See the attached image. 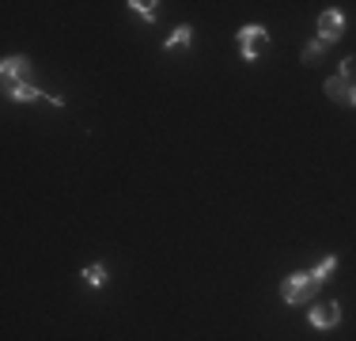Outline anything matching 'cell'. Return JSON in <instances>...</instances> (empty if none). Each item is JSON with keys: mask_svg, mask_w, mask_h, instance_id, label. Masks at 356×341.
<instances>
[{"mask_svg": "<svg viewBox=\"0 0 356 341\" xmlns=\"http://www.w3.org/2000/svg\"><path fill=\"white\" fill-rule=\"evenodd\" d=\"M334 269H337V254H326V258H322L318 266H315V273H311V277H315L318 285H322V280H326V277H330V273H334Z\"/></svg>", "mask_w": 356, "mask_h": 341, "instance_id": "obj_10", "label": "cell"}, {"mask_svg": "<svg viewBox=\"0 0 356 341\" xmlns=\"http://www.w3.org/2000/svg\"><path fill=\"white\" fill-rule=\"evenodd\" d=\"M322 49H326V42H322V38H315L307 49H303V61H315V57L322 54Z\"/></svg>", "mask_w": 356, "mask_h": 341, "instance_id": "obj_12", "label": "cell"}, {"mask_svg": "<svg viewBox=\"0 0 356 341\" xmlns=\"http://www.w3.org/2000/svg\"><path fill=\"white\" fill-rule=\"evenodd\" d=\"M80 277H83V285H88V288H103L106 285V266H99V262H95V266H88Z\"/></svg>", "mask_w": 356, "mask_h": 341, "instance_id": "obj_8", "label": "cell"}, {"mask_svg": "<svg viewBox=\"0 0 356 341\" xmlns=\"http://www.w3.org/2000/svg\"><path fill=\"white\" fill-rule=\"evenodd\" d=\"M4 95L12 99V102H38V99H46V102H49V95H42L35 84H27V80H19V84H4Z\"/></svg>", "mask_w": 356, "mask_h": 341, "instance_id": "obj_6", "label": "cell"}, {"mask_svg": "<svg viewBox=\"0 0 356 341\" xmlns=\"http://www.w3.org/2000/svg\"><path fill=\"white\" fill-rule=\"evenodd\" d=\"M129 8L152 23V19H156V8H159V4H156V0H129Z\"/></svg>", "mask_w": 356, "mask_h": 341, "instance_id": "obj_11", "label": "cell"}, {"mask_svg": "<svg viewBox=\"0 0 356 341\" xmlns=\"http://www.w3.org/2000/svg\"><path fill=\"white\" fill-rule=\"evenodd\" d=\"M31 61L27 57H4V65H0V72H4V84H19L23 76H27Z\"/></svg>", "mask_w": 356, "mask_h": 341, "instance_id": "obj_7", "label": "cell"}, {"mask_svg": "<svg viewBox=\"0 0 356 341\" xmlns=\"http://www.w3.org/2000/svg\"><path fill=\"white\" fill-rule=\"evenodd\" d=\"M190 38H193V27H178V31H171V38L163 42V49H186Z\"/></svg>", "mask_w": 356, "mask_h": 341, "instance_id": "obj_9", "label": "cell"}, {"mask_svg": "<svg viewBox=\"0 0 356 341\" xmlns=\"http://www.w3.org/2000/svg\"><path fill=\"white\" fill-rule=\"evenodd\" d=\"M315 292H318V280L311 277V273H292V277H284L281 280V296H284V303H311L315 300Z\"/></svg>", "mask_w": 356, "mask_h": 341, "instance_id": "obj_1", "label": "cell"}, {"mask_svg": "<svg viewBox=\"0 0 356 341\" xmlns=\"http://www.w3.org/2000/svg\"><path fill=\"white\" fill-rule=\"evenodd\" d=\"M307 319H311V326H315V330H330V326H337V322H341V303H337V300L315 303Z\"/></svg>", "mask_w": 356, "mask_h": 341, "instance_id": "obj_4", "label": "cell"}, {"mask_svg": "<svg viewBox=\"0 0 356 341\" xmlns=\"http://www.w3.org/2000/svg\"><path fill=\"white\" fill-rule=\"evenodd\" d=\"M269 49V31L266 27H243L239 31V54H243V61H258L261 54Z\"/></svg>", "mask_w": 356, "mask_h": 341, "instance_id": "obj_2", "label": "cell"}, {"mask_svg": "<svg viewBox=\"0 0 356 341\" xmlns=\"http://www.w3.org/2000/svg\"><path fill=\"white\" fill-rule=\"evenodd\" d=\"M353 80L345 72H337V76H330L326 80V99H334V102H353Z\"/></svg>", "mask_w": 356, "mask_h": 341, "instance_id": "obj_5", "label": "cell"}, {"mask_svg": "<svg viewBox=\"0 0 356 341\" xmlns=\"http://www.w3.org/2000/svg\"><path fill=\"white\" fill-rule=\"evenodd\" d=\"M341 31H345V15L337 12V8H326V12L318 15V38L326 42V46H334V42L341 38Z\"/></svg>", "mask_w": 356, "mask_h": 341, "instance_id": "obj_3", "label": "cell"}, {"mask_svg": "<svg viewBox=\"0 0 356 341\" xmlns=\"http://www.w3.org/2000/svg\"><path fill=\"white\" fill-rule=\"evenodd\" d=\"M353 102H356V91H353Z\"/></svg>", "mask_w": 356, "mask_h": 341, "instance_id": "obj_13", "label": "cell"}]
</instances>
